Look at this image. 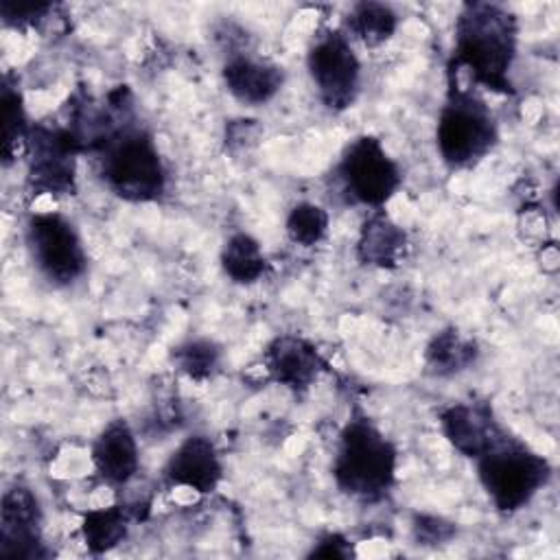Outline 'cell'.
Listing matches in <instances>:
<instances>
[{"label": "cell", "mask_w": 560, "mask_h": 560, "mask_svg": "<svg viewBox=\"0 0 560 560\" xmlns=\"http://www.w3.org/2000/svg\"><path fill=\"white\" fill-rule=\"evenodd\" d=\"M88 153H94L105 188L129 203H151L166 192L168 173L151 131L133 112L127 85L107 96V122Z\"/></svg>", "instance_id": "obj_1"}, {"label": "cell", "mask_w": 560, "mask_h": 560, "mask_svg": "<svg viewBox=\"0 0 560 560\" xmlns=\"http://www.w3.org/2000/svg\"><path fill=\"white\" fill-rule=\"evenodd\" d=\"M518 46V24L512 11L492 2H466L455 20L453 70H466L475 85L512 94L510 79Z\"/></svg>", "instance_id": "obj_2"}, {"label": "cell", "mask_w": 560, "mask_h": 560, "mask_svg": "<svg viewBox=\"0 0 560 560\" xmlns=\"http://www.w3.org/2000/svg\"><path fill=\"white\" fill-rule=\"evenodd\" d=\"M398 451L394 442L363 413L348 418L332 457L337 488L359 501H381L396 483Z\"/></svg>", "instance_id": "obj_3"}, {"label": "cell", "mask_w": 560, "mask_h": 560, "mask_svg": "<svg viewBox=\"0 0 560 560\" xmlns=\"http://www.w3.org/2000/svg\"><path fill=\"white\" fill-rule=\"evenodd\" d=\"M499 142V125L490 105L448 72L446 101L435 125V147L448 168L479 164Z\"/></svg>", "instance_id": "obj_4"}, {"label": "cell", "mask_w": 560, "mask_h": 560, "mask_svg": "<svg viewBox=\"0 0 560 560\" xmlns=\"http://www.w3.org/2000/svg\"><path fill=\"white\" fill-rule=\"evenodd\" d=\"M475 464L483 492L503 514L525 508L551 479L547 457L510 433L479 455Z\"/></svg>", "instance_id": "obj_5"}, {"label": "cell", "mask_w": 560, "mask_h": 560, "mask_svg": "<svg viewBox=\"0 0 560 560\" xmlns=\"http://www.w3.org/2000/svg\"><path fill=\"white\" fill-rule=\"evenodd\" d=\"M335 177L348 201L378 210L400 188L402 173L376 136L350 140L335 164Z\"/></svg>", "instance_id": "obj_6"}, {"label": "cell", "mask_w": 560, "mask_h": 560, "mask_svg": "<svg viewBox=\"0 0 560 560\" xmlns=\"http://www.w3.org/2000/svg\"><path fill=\"white\" fill-rule=\"evenodd\" d=\"M28 256L52 287H72L88 271V252L77 225L59 212L31 214L24 225Z\"/></svg>", "instance_id": "obj_7"}, {"label": "cell", "mask_w": 560, "mask_h": 560, "mask_svg": "<svg viewBox=\"0 0 560 560\" xmlns=\"http://www.w3.org/2000/svg\"><path fill=\"white\" fill-rule=\"evenodd\" d=\"M306 70L328 112L339 114L354 105L361 92V61L343 31L328 28L315 35L306 50Z\"/></svg>", "instance_id": "obj_8"}, {"label": "cell", "mask_w": 560, "mask_h": 560, "mask_svg": "<svg viewBox=\"0 0 560 560\" xmlns=\"http://www.w3.org/2000/svg\"><path fill=\"white\" fill-rule=\"evenodd\" d=\"M81 147L68 127L33 125L26 149V186L33 195L68 197L77 192Z\"/></svg>", "instance_id": "obj_9"}, {"label": "cell", "mask_w": 560, "mask_h": 560, "mask_svg": "<svg viewBox=\"0 0 560 560\" xmlns=\"http://www.w3.org/2000/svg\"><path fill=\"white\" fill-rule=\"evenodd\" d=\"M0 553L7 558H46L42 538V508L24 483L4 490L0 503Z\"/></svg>", "instance_id": "obj_10"}, {"label": "cell", "mask_w": 560, "mask_h": 560, "mask_svg": "<svg viewBox=\"0 0 560 560\" xmlns=\"http://www.w3.org/2000/svg\"><path fill=\"white\" fill-rule=\"evenodd\" d=\"M440 427L451 446L470 459L483 455L508 433L486 400H459L448 405L440 413Z\"/></svg>", "instance_id": "obj_11"}, {"label": "cell", "mask_w": 560, "mask_h": 560, "mask_svg": "<svg viewBox=\"0 0 560 560\" xmlns=\"http://www.w3.org/2000/svg\"><path fill=\"white\" fill-rule=\"evenodd\" d=\"M162 472L171 486L210 494L223 479V464L214 442L208 435L192 433L168 455Z\"/></svg>", "instance_id": "obj_12"}, {"label": "cell", "mask_w": 560, "mask_h": 560, "mask_svg": "<svg viewBox=\"0 0 560 560\" xmlns=\"http://www.w3.org/2000/svg\"><path fill=\"white\" fill-rule=\"evenodd\" d=\"M262 368L273 383L304 392L317 381L324 370V359L308 339L300 335H278L262 352Z\"/></svg>", "instance_id": "obj_13"}, {"label": "cell", "mask_w": 560, "mask_h": 560, "mask_svg": "<svg viewBox=\"0 0 560 560\" xmlns=\"http://www.w3.org/2000/svg\"><path fill=\"white\" fill-rule=\"evenodd\" d=\"M90 459L94 472L114 488L127 486L140 468V448L127 420H109L92 442Z\"/></svg>", "instance_id": "obj_14"}, {"label": "cell", "mask_w": 560, "mask_h": 560, "mask_svg": "<svg viewBox=\"0 0 560 560\" xmlns=\"http://www.w3.org/2000/svg\"><path fill=\"white\" fill-rule=\"evenodd\" d=\"M221 77L230 96L247 107L267 105L284 85V70L278 63L256 59L247 52L230 55Z\"/></svg>", "instance_id": "obj_15"}, {"label": "cell", "mask_w": 560, "mask_h": 560, "mask_svg": "<svg viewBox=\"0 0 560 560\" xmlns=\"http://www.w3.org/2000/svg\"><path fill=\"white\" fill-rule=\"evenodd\" d=\"M409 249L407 232L383 210H372L361 223L357 258L376 269H396Z\"/></svg>", "instance_id": "obj_16"}, {"label": "cell", "mask_w": 560, "mask_h": 560, "mask_svg": "<svg viewBox=\"0 0 560 560\" xmlns=\"http://www.w3.org/2000/svg\"><path fill=\"white\" fill-rule=\"evenodd\" d=\"M479 359L477 341L455 326L435 332L424 348V368L438 378L457 376Z\"/></svg>", "instance_id": "obj_17"}, {"label": "cell", "mask_w": 560, "mask_h": 560, "mask_svg": "<svg viewBox=\"0 0 560 560\" xmlns=\"http://www.w3.org/2000/svg\"><path fill=\"white\" fill-rule=\"evenodd\" d=\"M2 101V164L11 166L20 158H26L31 122L26 118L22 92L18 83L7 74L0 90Z\"/></svg>", "instance_id": "obj_18"}, {"label": "cell", "mask_w": 560, "mask_h": 560, "mask_svg": "<svg viewBox=\"0 0 560 560\" xmlns=\"http://www.w3.org/2000/svg\"><path fill=\"white\" fill-rule=\"evenodd\" d=\"M398 28V13L385 2H357L346 18V35L368 48L385 44Z\"/></svg>", "instance_id": "obj_19"}, {"label": "cell", "mask_w": 560, "mask_h": 560, "mask_svg": "<svg viewBox=\"0 0 560 560\" xmlns=\"http://www.w3.org/2000/svg\"><path fill=\"white\" fill-rule=\"evenodd\" d=\"M223 273L236 284H254L267 271V258L260 243L249 232H234L221 249Z\"/></svg>", "instance_id": "obj_20"}, {"label": "cell", "mask_w": 560, "mask_h": 560, "mask_svg": "<svg viewBox=\"0 0 560 560\" xmlns=\"http://www.w3.org/2000/svg\"><path fill=\"white\" fill-rule=\"evenodd\" d=\"M129 516L122 505H109L85 512L81 521V536L92 553H105L114 549L129 529Z\"/></svg>", "instance_id": "obj_21"}, {"label": "cell", "mask_w": 560, "mask_h": 560, "mask_svg": "<svg viewBox=\"0 0 560 560\" xmlns=\"http://www.w3.org/2000/svg\"><path fill=\"white\" fill-rule=\"evenodd\" d=\"M173 361L182 374L192 381H206L214 374L221 361V348L206 337L186 339L173 348Z\"/></svg>", "instance_id": "obj_22"}, {"label": "cell", "mask_w": 560, "mask_h": 560, "mask_svg": "<svg viewBox=\"0 0 560 560\" xmlns=\"http://www.w3.org/2000/svg\"><path fill=\"white\" fill-rule=\"evenodd\" d=\"M328 223H330V217L322 206L313 201H300L289 210L284 230L295 245L313 247L324 241L328 232Z\"/></svg>", "instance_id": "obj_23"}, {"label": "cell", "mask_w": 560, "mask_h": 560, "mask_svg": "<svg viewBox=\"0 0 560 560\" xmlns=\"http://www.w3.org/2000/svg\"><path fill=\"white\" fill-rule=\"evenodd\" d=\"M55 7L50 2H28V0H0V15L4 26L11 28H35L39 26Z\"/></svg>", "instance_id": "obj_24"}, {"label": "cell", "mask_w": 560, "mask_h": 560, "mask_svg": "<svg viewBox=\"0 0 560 560\" xmlns=\"http://www.w3.org/2000/svg\"><path fill=\"white\" fill-rule=\"evenodd\" d=\"M413 538L418 545H427V547H435V545H444L455 536V525L442 516L435 514H416L413 516V525H411Z\"/></svg>", "instance_id": "obj_25"}, {"label": "cell", "mask_w": 560, "mask_h": 560, "mask_svg": "<svg viewBox=\"0 0 560 560\" xmlns=\"http://www.w3.org/2000/svg\"><path fill=\"white\" fill-rule=\"evenodd\" d=\"M354 556V549L350 545V540L337 532H328L324 534L315 545L313 549L308 551V558H339V560H346V558H352Z\"/></svg>", "instance_id": "obj_26"}]
</instances>
